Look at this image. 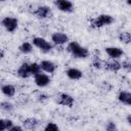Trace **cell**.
<instances>
[{
  "label": "cell",
  "instance_id": "cell-30",
  "mask_svg": "<svg viewBox=\"0 0 131 131\" xmlns=\"http://www.w3.org/2000/svg\"><path fill=\"white\" fill-rule=\"evenodd\" d=\"M0 58H1V59L4 58V50H1V51H0Z\"/></svg>",
  "mask_w": 131,
  "mask_h": 131
},
{
  "label": "cell",
  "instance_id": "cell-18",
  "mask_svg": "<svg viewBox=\"0 0 131 131\" xmlns=\"http://www.w3.org/2000/svg\"><path fill=\"white\" fill-rule=\"evenodd\" d=\"M33 49H34V45L32 44V42L29 41H25L18 46V51L23 54H30L33 51Z\"/></svg>",
  "mask_w": 131,
  "mask_h": 131
},
{
  "label": "cell",
  "instance_id": "cell-31",
  "mask_svg": "<svg viewBox=\"0 0 131 131\" xmlns=\"http://www.w3.org/2000/svg\"><path fill=\"white\" fill-rule=\"evenodd\" d=\"M126 4L129 5V6H131V0H127V1H126Z\"/></svg>",
  "mask_w": 131,
  "mask_h": 131
},
{
  "label": "cell",
  "instance_id": "cell-14",
  "mask_svg": "<svg viewBox=\"0 0 131 131\" xmlns=\"http://www.w3.org/2000/svg\"><path fill=\"white\" fill-rule=\"evenodd\" d=\"M16 75L17 77L21 78V79H28L29 77L32 76L31 74V70H30V62H23L20 63V66L18 67L17 71H16Z\"/></svg>",
  "mask_w": 131,
  "mask_h": 131
},
{
  "label": "cell",
  "instance_id": "cell-15",
  "mask_svg": "<svg viewBox=\"0 0 131 131\" xmlns=\"http://www.w3.org/2000/svg\"><path fill=\"white\" fill-rule=\"evenodd\" d=\"M118 101L124 105L127 106H131V92L129 91H125V90H121L118 93Z\"/></svg>",
  "mask_w": 131,
  "mask_h": 131
},
{
  "label": "cell",
  "instance_id": "cell-10",
  "mask_svg": "<svg viewBox=\"0 0 131 131\" xmlns=\"http://www.w3.org/2000/svg\"><path fill=\"white\" fill-rule=\"evenodd\" d=\"M104 51L106 55L111 59H120L124 55V51L122 48L117 47V46H108L104 48Z\"/></svg>",
  "mask_w": 131,
  "mask_h": 131
},
{
  "label": "cell",
  "instance_id": "cell-27",
  "mask_svg": "<svg viewBox=\"0 0 131 131\" xmlns=\"http://www.w3.org/2000/svg\"><path fill=\"white\" fill-rule=\"evenodd\" d=\"M24 127L23 126H19V125H13L8 131H24Z\"/></svg>",
  "mask_w": 131,
  "mask_h": 131
},
{
  "label": "cell",
  "instance_id": "cell-8",
  "mask_svg": "<svg viewBox=\"0 0 131 131\" xmlns=\"http://www.w3.org/2000/svg\"><path fill=\"white\" fill-rule=\"evenodd\" d=\"M56 102L59 105L62 106H67V107H73L75 104V99L72 95H70L69 93H64L61 92L57 95L56 97Z\"/></svg>",
  "mask_w": 131,
  "mask_h": 131
},
{
  "label": "cell",
  "instance_id": "cell-7",
  "mask_svg": "<svg viewBox=\"0 0 131 131\" xmlns=\"http://www.w3.org/2000/svg\"><path fill=\"white\" fill-rule=\"evenodd\" d=\"M70 42L69 36L63 32H54L51 34V43L57 46H62Z\"/></svg>",
  "mask_w": 131,
  "mask_h": 131
},
{
  "label": "cell",
  "instance_id": "cell-5",
  "mask_svg": "<svg viewBox=\"0 0 131 131\" xmlns=\"http://www.w3.org/2000/svg\"><path fill=\"white\" fill-rule=\"evenodd\" d=\"M55 8L63 13H72L75 10V5L72 1L69 0H56L53 2Z\"/></svg>",
  "mask_w": 131,
  "mask_h": 131
},
{
  "label": "cell",
  "instance_id": "cell-24",
  "mask_svg": "<svg viewBox=\"0 0 131 131\" xmlns=\"http://www.w3.org/2000/svg\"><path fill=\"white\" fill-rule=\"evenodd\" d=\"M103 66H104V63L101 61V59H100L98 56H94V57H93V59H92V67H93L94 69L100 70V69L103 68Z\"/></svg>",
  "mask_w": 131,
  "mask_h": 131
},
{
  "label": "cell",
  "instance_id": "cell-29",
  "mask_svg": "<svg viewBox=\"0 0 131 131\" xmlns=\"http://www.w3.org/2000/svg\"><path fill=\"white\" fill-rule=\"evenodd\" d=\"M126 120H127V123H128V124H129V125L131 126V114L127 116V118H126Z\"/></svg>",
  "mask_w": 131,
  "mask_h": 131
},
{
  "label": "cell",
  "instance_id": "cell-28",
  "mask_svg": "<svg viewBox=\"0 0 131 131\" xmlns=\"http://www.w3.org/2000/svg\"><path fill=\"white\" fill-rule=\"evenodd\" d=\"M37 98H38V100H39V101H41V102H42V101L47 100L48 95H47V94H45V93H41V94H39V95H38V97H37Z\"/></svg>",
  "mask_w": 131,
  "mask_h": 131
},
{
  "label": "cell",
  "instance_id": "cell-1",
  "mask_svg": "<svg viewBox=\"0 0 131 131\" xmlns=\"http://www.w3.org/2000/svg\"><path fill=\"white\" fill-rule=\"evenodd\" d=\"M67 51L72 57L77 59H84L89 56V50L87 47L82 46L77 41H70L67 44Z\"/></svg>",
  "mask_w": 131,
  "mask_h": 131
},
{
  "label": "cell",
  "instance_id": "cell-12",
  "mask_svg": "<svg viewBox=\"0 0 131 131\" xmlns=\"http://www.w3.org/2000/svg\"><path fill=\"white\" fill-rule=\"evenodd\" d=\"M103 68H104L106 71L117 73V72H119L120 70H122V62H121L119 59H111V58H110L107 61L104 62Z\"/></svg>",
  "mask_w": 131,
  "mask_h": 131
},
{
  "label": "cell",
  "instance_id": "cell-22",
  "mask_svg": "<svg viewBox=\"0 0 131 131\" xmlns=\"http://www.w3.org/2000/svg\"><path fill=\"white\" fill-rule=\"evenodd\" d=\"M30 70H31V74L33 77L42 72L40 63H38V62H30Z\"/></svg>",
  "mask_w": 131,
  "mask_h": 131
},
{
  "label": "cell",
  "instance_id": "cell-2",
  "mask_svg": "<svg viewBox=\"0 0 131 131\" xmlns=\"http://www.w3.org/2000/svg\"><path fill=\"white\" fill-rule=\"evenodd\" d=\"M114 21H115L114 16H112L111 14L101 13L90 20V27L92 29H100L103 27L111 26L112 24H114Z\"/></svg>",
  "mask_w": 131,
  "mask_h": 131
},
{
  "label": "cell",
  "instance_id": "cell-13",
  "mask_svg": "<svg viewBox=\"0 0 131 131\" xmlns=\"http://www.w3.org/2000/svg\"><path fill=\"white\" fill-rule=\"evenodd\" d=\"M40 67H41L42 72L43 73H46V74H53L56 71V68H57V66L52 60H49V59H43V60H41Z\"/></svg>",
  "mask_w": 131,
  "mask_h": 131
},
{
  "label": "cell",
  "instance_id": "cell-3",
  "mask_svg": "<svg viewBox=\"0 0 131 131\" xmlns=\"http://www.w3.org/2000/svg\"><path fill=\"white\" fill-rule=\"evenodd\" d=\"M32 44L43 53H48L53 49V44L42 37H34L32 39Z\"/></svg>",
  "mask_w": 131,
  "mask_h": 131
},
{
  "label": "cell",
  "instance_id": "cell-19",
  "mask_svg": "<svg viewBox=\"0 0 131 131\" xmlns=\"http://www.w3.org/2000/svg\"><path fill=\"white\" fill-rule=\"evenodd\" d=\"M118 39L123 44H130L131 43V33L127 31H122L118 35Z\"/></svg>",
  "mask_w": 131,
  "mask_h": 131
},
{
  "label": "cell",
  "instance_id": "cell-16",
  "mask_svg": "<svg viewBox=\"0 0 131 131\" xmlns=\"http://www.w3.org/2000/svg\"><path fill=\"white\" fill-rule=\"evenodd\" d=\"M1 92L6 97H13L15 95V93H16V88L12 84L5 83V84L1 85Z\"/></svg>",
  "mask_w": 131,
  "mask_h": 131
},
{
  "label": "cell",
  "instance_id": "cell-23",
  "mask_svg": "<svg viewBox=\"0 0 131 131\" xmlns=\"http://www.w3.org/2000/svg\"><path fill=\"white\" fill-rule=\"evenodd\" d=\"M43 131H60V129L57 126V124H55L54 122H48L45 125Z\"/></svg>",
  "mask_w": 131,
  "mask_h": 131
},
{
  "label": "cell",
  "instance_id": "cell-9",
  "mask_svg": "<svg viewBox=\"0 0 131 131\" xmlns=\"http://www.w3.org/2000/svg\"><path fill=\"white\" fill-rule=\"evenodd\" d=\"M50 82H51V78L46 73L41 72L40 74L34 76V83L36 84V86H38L40 88L47 87L50 84Z\"/></svg>",
  "mask_w": 131,
  "mask_h": 131
},
{
  "label": "cell",
  "instance_id": "cell-20",
  "mask_svg": "<svg viewBox=\"0 0 131 131\" xmlns=\"http://www.w3.org/2000/svg\"><path fill=\"white\" fill-rule=\"evenodd\" d=\"M13 125V121L10 119H0V131H8Z\"/></svg>",
  "mask_w": 131,
  "mask_h": 131
},
{
  "label": "cell",
  "instance_id": "cell-21",
  "mask_svg": "<svg viewBox=\"0 0 131 131\" xmlns=\"http://www.w3.org/2000/svg\"><path fill=\"white\" fill-rule=\"evenodd\" d=\"M0 106H1V110H2L3 112H6V113H10V112H12L13 108H14L13 104H12L10 101H8V100H2Z\"/></svg>",
  "mask_w": 131,
  "mask_h": 131
},
{
  "label": "cell",
  "instance_id": "cell-11",
  "mask_svg": "<svg viewBox=\"0 0 131 131\" xmlns=\"http://www.w3.org/2000/svg\"><path fill=\"white\" fill-rule=\"evenodd\" d=\"M40 126V121L34 117H30L27 118L23 121V127L26 130H30V131H35L38 129V127Z\"/></svg>",
  "mask_w": 131,
  "mask_h": 131
},
{
  "label": "cell",
  "instance_id": "cell-6",
  "mask_svg": "<svg viewBox=\"0 0 131 131\" xmlns=\"http://www.w3.org/2000/svg\"><path fill=\"white\" fill-rule=\"evenodd\" d=\"M33 14L39 19H46L52 16V10L48 5H40L34 9Z\"/></svg>",
  "mask_w": 131,
  "mask_h": 131
},
{
  "label": "cell",
  "instance_id": "cell-25",
  "mask_svg": "<svg viewBox=\"0 0 131 131\" xmlns=\"http://www.w3.org/2000/svg\"><path fill=\"white\" fill-rule=\"evenodd\" d=\"M105 131H118V126H117L116 122L108 121L105 124Z\"/></svg>",
  "mask_w": 131,
  "mask_h": 131
},
{
  "label": "cell",
  "instance_id": "cell-26",
  "mask_svg": "<svg viewBox=\"0 0 131 131\" xmlns=\"http://www.w3.org/2000/svg\"><path fill=\"white\" fill-rule=\"evenodd\" d=\"M122 69L126 72H131V59H125L122 61Z\"/></svg>",
  "mask_w": 131,
  "mask_h": 131
},
{
  "label": "cell",
  "instance_id": "cell-4",
  "mask_svg": "<svg viewBox=\"0 0 131 131\" xmlns=\"http://www.w3.org/2000/svg\"><path fill=\"white\" fill-rule=\"evenodd\" d=\"M1 26L8 33H14L18 28V19L14 16H4L1 19Z\"/></svg>",
  "mask_w": 131,
  "mask_h": 131
},
{
  "label": "cell",
  "instance_id": "cell-17",
  "mask_svg": "<svg viewBox=\"0 0 131 131\" xmlns=\"http://www.w3.org/2000/svg\"><path fill=\"white\" fill-rule=\"evenodd\" d=\"M66 75L69 79L77 81V80H80L83 77V72L81 70L77 69V68H69L66 71Z\"/></svg>",
  "mask_w": 131,
  "mask_h": 131
}]
</instances>
